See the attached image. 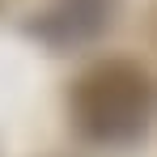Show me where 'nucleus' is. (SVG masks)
<instances>
[{"label":"nucleus","mask_w":157,"mask_h":157,"mask_svg":"<svg viewBox=\"0 0 157 157\" xmlns=\"http://www.w3.org/2000/svg\"><path fill=\"white\" fill-rule=\"evenodd\" d=\"M157 115V85L128 59H106L72 89V119L89 140H136Z\"/></svg>","instance_id":"nucleus-1"},{"label":"nucleus","mask_w":157,"mask_h":157,"mask_svg":"<svg viewBox=\"0 0 157 157\" xmlns=\"http://www.w3.org/2000/svg\"><path fill=\"white\" fill-rule=\"evenodd\" d=\"M106 17H110V0H55L34 21V30L59 47H77L106 26Z\"/></svg>","instance_id":"nucleus-2"}]
</instances>
